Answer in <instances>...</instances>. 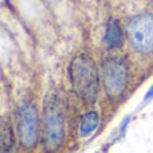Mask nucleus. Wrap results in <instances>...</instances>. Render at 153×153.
<instances>
[{"label": "nucleus", "mask_w": 153, "mask_h": 153, "mask_svg": "<svg viewBox=\"0 0 153 153\" xmlns=\"http://www.w3.org/2000/svg\"><path fill=\"white\" fill-rule=\"evenodd\" d=\"M67 78L76 98L94 103L101 89V71L95 59L86 51L76 53L67 65Z\"/></svg>", "instance_id": "f257e3e1"}, {"label": "nucleus", "mask_w": 153, "mask_h": 153, "mask_svg": "<svg viewBox=\"0 0 153 153\" xmlns=\"http://www.w3.org/2000/svg\"><path fill=\"white\" fill-rule=\"evenodd\" d=\"M42 143L45 153H58L66 141V113L58 93L51 91L42 106Z\"/></svg>", "instance_id": "f03ea898"}, {"label": "nucleus", "mask_w": 153, "mask_h": 153, "mask_svg": "<svg viewBox=\"0 0 153 153\" xmlns=\"http://www.w3.org/2000/svg\"><path fill=\"white\" fill-rule=\"evenodd\" d=\"M130 67L126 55L121 50H108L101 61V83L106 97L118 100L129 85Z\"/></svg>", "instance_id": "7ed1b4c3"}, {"label": "nucleus", "mask_w": 153, "mask_h": 153, "mask_svg": "<svg viewBox=\"0 0 153 153\" xmlns=\"http://www.w3.org/2000/svg\"><path fill=\"white\" fill-rule=\"evenodd\" d=\"M15 129L18 144L23 151L31 152L38 148L42 136V120L36 102L31 98H23L16 106Z\"/></svg>", "instance_id": "20e7f679"}, {"label": "nucleus", "mask_w": 153, "mask_h": 153, "mask_svg": "<svg viewBox=\"0 0 153 153\" xmlns=\"http://www.w3.org/2000/svg\"><path fill=\"white\" fill-rule=\"evenodd\" d=\"M130 46L140 54L153 51V15L143 12L133 16L126 26Z\"/></svg>", "instance_id": "39448f33"}, {"label": "nucleus", "mask_w": 153, "mask_h": 153, "mask_svg": "<svg viewBox=\"0 0 153 153\" xmlns=\"http://www.w3.org/2000/svg\"><path fill=\"white\" fill-rule=\"evenodd\" d=\"M18 136L15 124L10 116H0V152L18 148Z\"/></svg>", "instance_id": "423d86ee"}, {"label": "nucleus", "mask_w": 153, "mask_h": 153, "mask_svg": "<svg viewBox=\"0 0 153 153\" xmlns=\"http://www.w3.org/2000/svg\"><path fill=\"white\" fill-rule=\"evenodd\" d=\"M103 43L108 50H120L124 43V30L117 19H110L105 27Z\"/></svg>", "instance_id": "0eeeda50"}, {"label": "nucleus", "mask_w": 153, "mask_h": 153, "mask_svg": "<svg viewBox=\"0 0 153 153\" xmlns=\"http://www.w3.org/2000/svg\"><path fill=\"white\" fill-rule=\"evenodd\" d=\"M98 125H100V113L94 109L85 111L79 118L78 125V133L81 138H87L97 130Z\"/></svg>", "instance_id": "6e6552de"}, {"label": "nucleus", "mask_w": 153, "mask_h": 153, "mask_svg": "<svg viewBox=\"0 0 153 153\" xmlns=\"http://www.w3.org/2000/svg\"><path fill=\"white\" fill-rule=\"evenodd\" d=\"M153 98V85L151 86V89L148 90V93H146V95H145V101H149V100H152Z\"/></svg>", "instance_id": "1a4fd4ad"}, {"label": "nucleus", "mask_w": 153, "mask_h": 153, "mask_svg": "<svg viewBox=\"0 0 153 153\" xmlns=\"http://www.w3.org/2000/svg\"><path fill=\"white\" fill-rule=\"evenodd\" d=\"M0 153H19V151H18V148H15V149H12V151H7V152H0Z\"/></svg>", "instance_id": "9d476101"}]
</instances>
